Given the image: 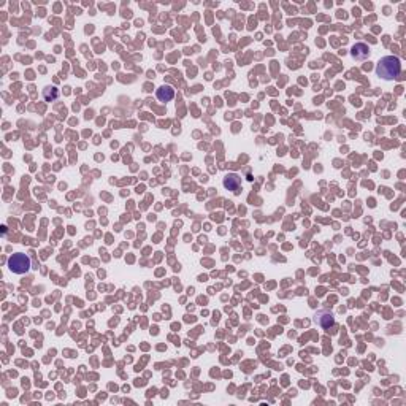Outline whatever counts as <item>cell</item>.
I'll return each instance as SVG.
<instances>
[{
  "label": "cell",
  "instance_id": "obj_6",
  "mask_svg": "<svg viewBox=\"0 0 406 406\" xmlns=\"http://www.w3.org/2000/svg\"><path fill=\"white\" fill-rule=\"evenodd\" d=\"M175 97V89L168 84H163L159 89H157V99L160 102H170Z\"/></svg>",
  "mask_w": 406,
  "mask_h": 406
},
{
  "label": "cell",
  "instance_id": "obj_5",
  "mask_svg": "<svg viewBox=\"0 0 406 406\" xmlns=\"http://www.w3.org/2000/svg\"><path fill=\"white\" fill-rule=\"evenodd\" d=\"M351 56H353L355 60H365L370 56V50L367 45L363 43H357L353 46V50H351Z\"/></svg>",
  "mask_w": 406,
  "mask_h": 406
},
{
  "label": "cell",
  "instance_id": "obj_2",
  "mask_svg": "<svg viewBox=\"0 0 406 406\" xmlns=\"http://www.w3.org/2000/svg\"><path fill=\"white\" fill-rule=\"evenodd\" d=\"M8 268L13 271V273H16V275L27 273V271L30 270V259H29V256H26V254H21V252L13 254V256L8 259Z\"/></svg>",
  "mask_w": 406,
  "mask_h": 406
},
{
  "label": "cell",
  "instance_id": "obj_3",
  "mask_svg": "<svg viewBox=\"0 0 406 406\" xmlns=\"http://www.w3.org/2000/svg\"><path fill=\"white\" fill-rule=\"evenodd\" d=\"M314 320H316V324L319 327H322V329H330V327L335 325V316H333V313L327 311V310L318 311L316 316H314Z\"/></svg>",
  "mask_w": 406,
  "mask_h": 406
},
{
  "label": "cell",
  "instance_id": "obj_1",
  "mask_svg": "<svg viewBox=\"0 0 406 406\" xmlns=\"http://www.w3.org/2000/svg\"><path fill=\"white\" fill-rule=\"evenodd\" d=\"M400 71H402V64H400V59L395 56H386L376 65V75L386 81L395 80L400 75Z\"/></svg>",
  "mask_w": 406,
  "mask_h": 406
},
{
  "label": "cell",
  "instance_id": "obj_7",
  "mask_svg": "<svg viewBox=\"0 0 406 406\" xmlns=\"http://www.w3.org/2000/svg\"><path fill=\"white\" fill-rule=\"evenodd\" d=\"M43 97L46 102H54L59 97V90L56 88H46L43 90Z\"/></svg>",
  "mask_w": 406,
  "mask_h": 406
},
{
  "label": "cell",
  "instance_id": "obj_4",
  "mask_svg": "<svg viewBox=\"0 0 406 406\" xmlns=\"http://www.w3.org/2000/svg\"><path fill=\"white\" fill-rule=\"evenodd\" d=\"M224 187L229 191H232L233 194L241 192V178L236 173H227L224 177Z\"/></svg>",
  "mask_w": 406,
  "mask_h": 406
}]
</instances>
